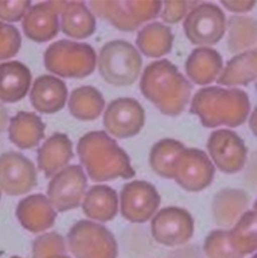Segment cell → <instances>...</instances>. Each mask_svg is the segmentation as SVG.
I'll list each match as a JSON object with an SVG mask.
<instances>
[{
	"label": "cell",
	"instance_id": "1",
	"mask_svg": "<svg viewBox=\"0 0 257 258\" xmlns=\"http://www.w3.org/2000/svg\"><path fill=\"white\" fill-rule=\"evenodd\" d=\"M139 87L144 97L168 116L179 115L191 94L189 82L168 59L149 63L142 73Z\"/></svg>",
	"mask_w": 257,
	"mask_h": 258
},
{
	"label": "cell",
	"instance_id": "2",
	"mask_svg": "<svg viewBox=\"0 0 257 258\" xmlns=\"http://www.w3.org/2000/svg\"><path fill=\"white\" fill-rule=\"evenodd\" d=\"M77 152L94 181L130 178L135 175L127 153L105 131H92L80 138Z\"/></svg>",
	"mask_w": 257,
	"mask_h": 258
},
{
	"label": "cell",
	"instance_id": "3",
	"mask_svg": "<svg viewBox=\"0 0 257 258\" xmlns=\"http://www.w3.org/2000/svg\"><path fill=\"white\" fill-rule=\"evenodd\" d=\"M250 108L248 95L240 89L205 87L194 95L189 111L205 127H238L247 120Z\"/></svg>",
	"mask_w": 257,
	"mask_h": 258
},
{
	"label": "cell",
	"instance_id": "4",
	"mask_svg": "<svg viewBox=\"0 0 257 258\" xmlns=\"http://www.w3.org/2000/svg\"><path fill=\"white\" fill-rule=\"evenodd\" d=\"M43 58L49 72L63 78H85L96 67V52L90 44L67 39L51 43Z\"/></svg>",
	"mask_w": 257,
	"mask_h": 258
},
{
	"label": "cell",
	"instance_id": "5",
	"mask_svg": "<svg viewBox=\"0 0 257 258\" xmlns=\"http://www.w3.org/2000/svg\"><path fill=\"white\" fill-rule=\"evenodd\" d=\"M99 72L102 78L114 86H129L139 77L142 58L128 41L116 39L107 42L100 51Z\"/></svg>",
	"mask_w": 257,
	"mask_h": 258
},
{
	"label": "cell",
	"instance_id": "6",
	"mask_svg": "<svg viewBox=\"0 0 257 258\" xmlns=\"http://www.w3.org/2000/svg\"><path fill=\"white\" fill-rule=\"evenodd\" d=\"M68 247L76 258H117L118 244L105 226L81 220L69 231Z\"/></svg>",
	"mask_w": 257,
	"mask_h": 258
},
{
	"label": "cell",
	"instance_id": "7",
	"mask_svg": "<svg viewBox=\"0 0 257 258\" xmlns=\"http://www.w3.org/2000/svg\"><path fill=\"white\" fill-rule=\"evenodd\" d=\"M93 11L124 31L135 30L141 23L157 16L160 1H91Z\"/></svg>",
	"mask_w": 257,
	"mask_h": 258
},
{
	"label": "cell",
	"instance_id": "8",
	"mask_svg": "<svg viewBox=\"0 0 257 258\" xmlns=\"http://www.w3.org/2000/svg\"><path fill=\"white\" fill-rule=\"evenodd\" d=\"M226 29L225 14L213 3H201L195 6L183 22L186 37L197 45H212L219 42Z\"/></svg>",
	"mask_w": 257,
	"mask_h": 258
},
{
	"label": "cell",
	"instance_id": "9",
	"mask_svg": "<svg viewBox=\"0 0 257 258\" xmlns=\"http://www.w3.org/2000/svg\"><path fill=\"white\" fill-rule=\"evenodd\" d=\"M215 174V167L208 154L197 148H184L173 165V178L188 191L208 187Z\"/></svg>",
	"mask_w": 257,
	"mask_h": 258
},
{
	"label": "cell",
	"instance_id": "10",
	"mask_svg": "<svg viewBox=\"0 0 257 258\" xmlns=\"http://www.w3.org/2000/svg\"><path fill=\"white\" fill-rule=\"evenodd\" d=\"M87 177L80 165H69L52 176L47 187V199L58 212L77 208L85 194Z\"/></svg>",
	"mask_w": 257,
	"mask_h": 258
},
{
	"label": "cell",
	"instance_id": "11",
	"mask_svg": "<svg viewBox=\"0 0 257 258\" xmlns=\"http://www.w3.org/2000/svg\"><path fill=\"white\" fill-rule=\"evenodd\" d=\"M160 197L150 182L133 180L126 183L120 192L122 216L132 223L148 221L157 210Z\"/></svg>",
	"mask_w": 257,
	"mask_h": 258
},
{
	"label": "cell",
	"instance_id": "12",
	"mask_svg": "<svg viewBox=\"0 0 257 258\" xmlns=\"http://www.w3.org/2000/svg\"><path fill=\"white\" fill-rule=\"evenodd\" d=\"M207 148L216 166L223 172L241 170L247 159V148L241 137L232 130L219 129L211 133Z\"/></svg>",
	"mask_w": 257,
	"mask_h": 258
},
{
	"label": "cell",
	"instance_id": "13",
	"mask_svg": "<svg viewBox=\"0 0 257 258\" xmlns=\"http://www.w3.org/2000/svg\"><path fill=\"white\" fill-rule=\"evenodd\" d=\"M104 126L117 138H129L140 132L145 114L138 101L132 98H118L112 101L104 113Z\"/></svg>",
	"mask_w": 257,
	"mask_h": 258
},
{
	"label": "cell",
	"instance_id": "14",
	"mask_svg": "<svg viewBox=\"0 0 257 258\" xmlns=\"http://www.w3.org/2000/svg\"><path fill=\"white\" fill-rule=\"evenodd\" d=\"M37 182L33 163L16 151L0 155V188L10 196L30 191Z\"/></svg>",
	"mask_w": 257,
	"mask_h": 258
},
{
	"label": "cell",
	"instance_id": "15",
	"mask_svg": "<svg viewBox=\"0 0 257 258\" xmlns=\"http://www.w3.org/2000/svg\"><path fill=\"white\" fill-rule=\"evenodd\" d=\"M67 1H46L29 8L22 21L25 35L37 42L53 38L58 32V14L61 13Z\"/></svg>",
	"mask_w": 257,
	"mask_h": 258
},
{
	"label": "cell",
	"instance_id": "16",
	"mask_svg": "<svg viewBox=\"0 0 257 258\" xmlns=\"http://www.w3.org/2000/svg\"><path fill=\"white\" fill-rule=\"evenodd\" d=\"M191 229L192 220L189 214L175 207L160 210L151 222V233L154 239L165 245H172L183 240Z\"/></svg>",
	"mask_w": 257,
	"mask_h": 258
},
{
	"label": "cell",
	"instance_id": "17",
	"mask_svg": "<svg viewBox=\"0 0 257 258\" xmlns=\"http://www.w3.org/2000/svg\"><path fill=\"white\" fill-rule=\"evenodd\" d=\"M16 217L24 229L31 233H39L53 225L56 211L45 196L36 194L30 195L18 203Z\"/></svg>",
	"mask_w": 257,
	"mask_h": 258
},
{
	"label": "cell",
	"instance_id": "18",
	"mask_svg": "<svg viewBox=\"0 0 257 258\" xmlns=\"http://www.w3.org/2000/svg\"><path fill=\"white\" fill-rule=\"evenodd\" d=\"M68 98V89L61 80L43 75L38 77L30 91V102L33 108L44 114L61 110Z\"/></svg>",
	"mask_w": 257,
	"mask_h": 258
},
{
	"label": "cell",
	"instance_id": "19",
	"mask_svg": "<svg viewBox=\"0 0 257 258\" xmlns=\"http://www.w3.org/2000/svg\"><path fill=\"white\" fill-rule=\"evenodd\" d=\"M223 69L221 54L214 48L201 46L194 49L185 61V73L197 85L214 82Z\"/></svg>",
	"mask_w": 257,
	"mask_h": 258
},
{
	"label": "cell",
	"instance_id": "20",
	"mask_svg": "<svg viewBox=\"0 0 257 258\" xmlns=\"http://www.w3.org/2000/svg\"><path fill=\"white\" fill-rule=\"evenodd\" d=\"M73 144L63 133H54L37 150L38 168L45 176H52L73 157Z\"/></svg>",
	"mask_w": 257,
	"mask_h": 258
},
{
	"label": "cell",
	"instance_id": "21",
	"mask_svg": "<svg viewBox=\"0 0 257 258\" xmlns=\"http://www.w3.org/2000/svg\"><path fill=\"white\" fill-rule=\"evenodd\" d=\"M31 82L29 69L20 61L0 63V100L14 103L27 94Z\"/></svg>",
	"mask_w": 257,
	"mask_h": 258
},
{
	"label": "cell",
	"instance_id": "22",
	"mask_svg": "<svg viewBox=\"0 0 257 258\" xmlns=\"http://www.w3.org/2000/svg\"><path fill=\"white\" fill-rule=\"evenodd\" d=\"M45 125L33 112L20 111L11 118L9 140L21 149L32 148L44 137Z\"/></svg>",
	"mask_w": 257,
	"mask_h": 258
},
{
	"label": "cell",
	"instance_id": "23",
	"mask_svg": "<svg viewBox=\"0 0 257 258\" xmlns=\"http://www.w3.org/2000/svg\"><path fill=\"white\" fill-rule=\"evenodd\" d=\"M82 208L84 214L92 220L103 223L111 221L118 212L117 192L105 184L94 185L86 194Z\"/></svg>",
	"mask_w": 257,
	"mask_h": 258
},
{
	"label": "cell",
	"instance_id": "24",
	"mask_svg": "<svg viewBox=\"0 0 257 258\" xmlns=\"http://www.w3.org/2000/svg\"><path fill=\"white\" fill-rule=\"evenodd\" d=\"M61 30L68 36L82 39L92 35L96 29V19L84 2L68 1L60 13Z\"/></svg>",
	"mask_w": 257,
	"mask_h": 258
},
{
	"label": "cell",
	"instance_id": "25",
	"mask_svg": "<svg viewBox=\"0 0 257 258\" xmlns=\"http://www.w3.org/2000/svg\"><path fill=\"white\" fill-rule=\"evenodd\" d=\"M256 79L257 50H246L227 62L217 82L224 86H246Z\"/></svg>",
	"mask_w": 257,
	"mask_h": 258
},
{
	"label": "cell",
	"instance_id": "26",
	"mask_svg": "<svg viewBox=\"0 0 257 258\" xmlns=\"http://www.w3.org/2000/svg\"><path fill=\"white\" fill-rule=\"evenodd\" d=\"M173 35L165 24L152 22L145 25L137 34L136 44L143 54L159 57L167 54L172 47Z\"/></svg>",
	"mask_w": 257,
	"mask_h": 258
},
{
	"label": "cell",
	"instance_id": "27",
	"mask_svg": "<svg viewBox=\"0 0 257 258\" xmlns=\"http://www.w3.org/2000/svg\"><path fill=\"white\" fill-rule=\"evenodd\" d=\"M105 106L102 94L92 86L75 89L69 99L70 113L79 120L89 121L97 119Z\"/></svg>",
	"mask_w": 257,
	"mask_h": 258
},
{
	"label": "cell",
	"instance_id": "28",
	"mask_svg": "<svg viewBox=\"0 0 257 258\" xmlns=\"http://www.w3.org/2000/svg\"><path fill=\"white\" fill-rule=\"evenodd\" d=\"M184 145L171 138L161 139L156 142L149 154V163L154 172L164 178H173V165Z\"/></svg>",
	"mask_w": 257,
	"mask_h": 258
},
{
	"label": "cell",
	"instance_id": "29",
	"mask_svg": "<svg viewBox=\"0 0 257 258\" xmlns=\"http://www.w3.org/2000/svg\"><path fill=\"white\" fill-rule=\"evenodd\" d=\"M257 42V21L247 16H232L228 22V47L231 52L246 51Z\"/></svg>",
	"mask_w": 257,
	"mask_h": 258
},
{
	"label": "cell",
	"instance_id": "30",
	"mask_svg": "<svg viewBox=\"0 0 257 258\" xmlns=\"http://www.w3.org/2000/svg\"><path fill=\"white\" fill-rule=\"evenodd\" d=\"M248 204L245 191L239 188H225L214 199V211L220 220H232L240 214Z\"/></svg>",
	"mask_w": 257,
	"mask_h": 258
},
{
	"label": "cell",
	"instance_id": "31",
	"mask_svg": "<svg viewBox=\"0 0 257 258\" xmlns=\"http://www.w3.org/2000/svg\"><path fill=\"white\" fill-rule=\"evenodd\" d=\"M62 254H66V242L63 237L56 232L39 235L32 242L33 258H48Z\"/></svg>",
	"mask_w": 257,
	"mask_h": 258
},
{
	"label": "cell",
	"instance_id": "32",
	"mask_svg": "<svg viewBox=\"0 0 257 258\" xmlns=\"http://www.w3.org/2000/svg\"><path fill=\"white\" fill-rule=\"evenodd\" d=\"M21 36L18 29L0 21V60L14 56L20 49Z\"/></svg>",
	"mask_w": 257,
	"mask_h": 258
},
{
	"label": "cell",
	"instance_id": "33",
	"mask_svg": "<svg viewBox=\"0 0 257 258\" xmlns=\"http://www.w3.org/2000/svg\"><path fill=\"white\" fill-rule=\"evenodd\" d=\"M30 4V1H0V19L19 21L29 10Z\"/></svg>",
	"mask_w": 257,
	"mask_h": 258
},
{
	"label": "cell",
	"instance_id": "34",
	"mask_svg": "<svg viewBox=\"0 0 257 258\" xmlns=\"http://www.w3.org/2000/svg\"><path fill=\"white\" fill-rule=\"evenodd\" d=\"M163 6L164 7L161 13V18L166 23H176L184 17L188 8V3L166 1L163 3Z\"/></svg>",
	"mask_w": 257,
	"mask_h": 258
},
{
	"label": "cell",
	"instance_id": "35",
	"mask_svg": "<svg viewBox=\"0 0 257 258\" xmlns=\"http://www.w3.org/2000/svg\"><path fill=\"white\" fill-rule=\"evenodd\" d=\"M221 4L230 11L243 13V12L250 11L254 7L256 2L255 1H221Z\"/></svg>",
	"mask_w": 257,
	"mask_h": 258
},
{
	"label": "cell",
	"instance_id": "36",
	"mask_svg": "<svg viewBox=\"0 0 257 258\" xmlns=\"http://www.w3.org/2000/svg\"><path fill=\"white\" fill-rule=\"evenodd\" d=\"M8 121V114L6 109L3 107V105L0 104V134L5 129V126Z\"/></svg>",
	"mask_w": 257,
	"mask_h": 258
},
{
	"label": "cell",
	"instance_id": "37",
	"mask_svg": "<svg viewBox=\"0 0 257 258\" xmlns=\"http://www.w3.org/2000/svg\"><path fill=\"white\" fill-rule=\"evenodd\" d=\"M249 126H250V129L252 130L253 134L255 136H257V107L254 109V111L252 112V114L250 116Z\"/></svg>",
	"mask_w": 257,
	"mask_h": 258
},
{
	"label": "cell",
	"instance_id": "38",
	"mask_svg": "<svg viewBox=\"0 0 257 258\" xmlns=\"http://www.w3.org/2000/svg\"><path fill=\"white\" fill-rule=\"evenodd\" d=\"M48 258H71V257H69L66 254H62V255H54V256H51V257H48Z\"/></svg>",
	"mask_w": 257,
	"mask_h": 258
},
{
	"label": "cell",
	"instance_id": "39",
	"mask_svg": "<svg viewBox=\"0 0 257 258\" xmlns=\"http://www.w3.org/2000/svg\"><path fill=\"white\" fill-rule=\"evenodd\" d=\"M254 209H255V211H256V215H257V201H256V203H255V205H254Z\"/></svg>",
	"mask_w": 257,
	"mask_h": 258
},
{
	"label": "cell",
	"instance_id": "40",
	"mask_svg": "<svg viewBox=\"0 0 257 258\" xmlns=\"http://www.w3.org/2000/svg\"><path fill=\"white\" fill-rule=\"evenodd\" d=\"M10 258H20V257H18V256H12V257H10Z\"/></svg>",
	"mask_w": 257,
	"mask_h": 258
},
{
	"label": "cell",
	"instance_id": "41",
	"mask_svg": "<svg viewBox=\"0 0 257 258\" xmlns=\"http://www.w3.org/2000/svg\"><path fill=\"white\" fill-rule=\"evenodd\" d=\"M255 87H256V91H257V83H256V86H255Z\"/></svg>",
	"mask_w": 257,
	"mask_h": 258
},
{
	"label": "cell",
	"instance_id": "42",
	"mask_svg": "<svg viewBox=\"0 0 257 258\" xmlns=\"http://www.w3.org/2000/svg\"><path fill=\"white\" fill-rule=\"evenodd\" d=\"M0 198H1V195H0Z\"/></svg>",
	"mask_w": 257,
	"mask_h": 258
}]
</instances>
